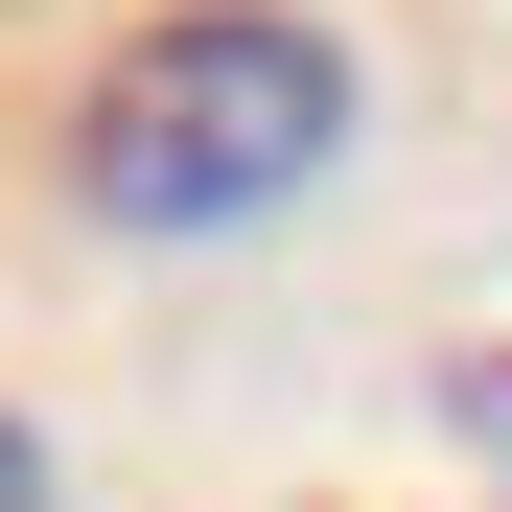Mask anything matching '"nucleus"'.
Masks as SVG:
<instances>
[{
  "instance_id": "nucleus-1",
  "label": "nucleus",
  "mask_w": 512,
  "mask_h": 512,
  "mask_svg": "<svg viewBox=\"0 0 512 512\" xmlns=\"http://www.w3.org/2000/svg\"><path fill=\"white\" fill-rule=\"evenodd\" d=\"M326 163H350V47L303 24V0H163V24L70 94V210L94 233H280Z\"/></svg>"
},
{
  "instance_id": "nucleus-2",
  "label": "nucleus",
  "mask_w": 512,
  "mask_h": 512,
  "mask_svg": "<svg viewBox=\"0 0 512 512\" xmlns=\"http://www.w3.org/2000/svg\"><path fill=\"white\" fill-rule=\"evenodd\" d=\"M0 512H70V466H47V419L0 396Z\"/></svg>"
},
{
  "instance_id": "nucleus-3",
  "label": "nucleus",
  "mask_w": 512,
  "mask_h": 512,
  "mask_svg": "<svg viewBox=\"0 0 512 512\" xmlns=\"http://www.w3.org/2000/svg\"><path fill=\"white\" fill-rule=\"evenodd\" d=\"M466 443H512V350H489V373H466Z\"/></svg>"
}]
</instances>
